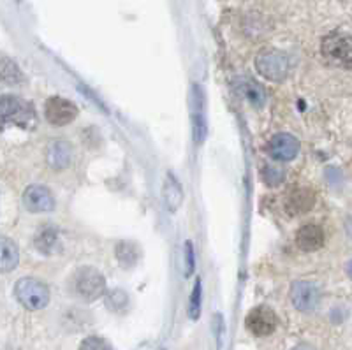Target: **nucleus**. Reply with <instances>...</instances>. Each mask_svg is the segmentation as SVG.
<instances>
[{"instance_id": "nucleus-7", "label": "nucleus", "mask_w": 352, "mask_h": 350, "mask_svg": "<svg viewBox=\"0 0 352 350\" xmlns=\"http://www.w3.org/2000/svg\"><path fill=\"white\" fill-rule=\"evenodd\" d=\"M292 307L300 311H312L316 310L319 305L320 292L317 289L316 283L307 282V280H298L291 285V292H289Z\"/></svg>"}, {"instance_id": "nucleus-9", "label": "nucleus", "mask_w": 352, "mask_h": 350, "mask_svg": "<svg viewBox=\"0 0 352 350\" xmlns=\"http://www.w3.org/2000/svg\"><path fill=\"white\" fill-rule=\"evenodd\" d=\"M23 204L30 213H46L55 208V197L43 185H30L23 192Z\"/></svg>"}, {"instance_id": "nucleus-8", "label": "nucleus", "mask_w": 352, "mask_h": 350, "mask_svg": "<svg viewBox=\"0 0 352 350\" xmlns=\"http://www.w3.org/2000/svg\"><path fill=\"white\" fill-rule=\"evenodd\" d=\"M44 116L52 125L62 127V125L71 124L72 120L78 116L76 104L64 97H52L44 104Z\"/></svg>"}, {"instance_id": "nucleus-19", "label": "nucleus", "mask_w": 352, "mask_h": 350, "mask_svg": "<svg viewBox=\"0 0 352 350\" xmlns=\"http://www.w3.org/2000/svg\"><path fill=\"white\" fill-rule=\"evenodd\" d=\"M241 90H243V96L247 97V100L252 106H263L264 100H266V92L261 85H257L252 80H245L241 85Z\"/></svg>"}, {"instance_id": "nucleus-22", "label": "nucleus", "mask_w": 352, "mask_h": 350, "mask_svg": "<svg viewBox=\"0 0 352 350\" xmlns=\"http://www.w3.org/2000/svg\"><path fill=\"white\" fill-rule=\"evenodd\" d=\"M188 315H190L192 320H197L201 315V280H197L196 285H194L190 305H188Z\"/></svg>"}, {"instance_id": "nucleus-3", "label": "nucleus", "mask_w": 352, "mask_h": 350, "mask_svg": "<svg viewBox=\"0 0 352 350\" xmlns=\"http://www.w3.org/2000/svg\"><path fill=\"white\" fill-rule=\"evenodd\" d=\"M256 69L263 78L270 81H284L289 74V56L284 52L275 48L263 50L259 55L256 56Z\"/></svg>"}, {"instance_id": "nucleus-1", "label": "nucleus", "mask_w": 352, "mask_h": 350, "mask_svg": "<svg viewBox=\"0 0 352 350\" xmlns=\"http://www.w3.org/2000/svg\"><path fill=\"white\" fill-rule=\"evenodd\" d=\"M9 125L25 129V131L36 129V108L16 96H2L0 97V131H4Z\"/></svg>"}, {"instance_id": "nucleus-24", "label": "nucleus", "mask_w": 352, "mask_h": 350, "mask_svg": "<svg viewBox=\"0 0 352 350\" xmlns=\"http://www.w3.org/2000/svg\"><path fill=\"white\" fill-rule=\"evenodd\" d=\"M222 331H224V322H222V317L217 315V324H215V336H217V349L222 347Z\"/></svg>"}, {"instance_id": "nucleus-14", "label": "nucleus", "mask_w": 352, "mask_h": 350, "mask_svg": "<svg viewBox=\"0 0 352 350\" xmlns=\"http://www.w3.org/2000/svg\"><path fill=\"white\" fill-rule=\"evenodd\" d=\"M162 195H164L166 208L171 213H175L182 206V203H184V188H182V185L178 184V179L173 175H168V178H166Z\"/></svg>"}, {"instance_id": "nucleus-5", "label": "nucleus", "mask_w": 352, "mask_h": 350, "mask_svg": "<svg viewBox=\"0 0 352 350\" xmlns=\"http://www.w3.org/2000/svg\"><path fill=\"white\" fill-rule=\"evenodd\" d=\"M72 285H74V292L85 301H96L106 291L104 276L94 267L78 270L76 275L72 276Z\"/></svg>"}, {"instance_id": "nucleus-26", "label": "nucleus", "mask_w": 352, "mask_h": 350, "mask_svg": "<svg viewBox=\"0 0 352 350\" xmlns=\"http://www.w3.org/2000/svg\"><path fill=\"white\" fill-rule=\"evenodd\" d=\"M291 350H314L312 347H308V345H298V347H294V349H291Z\"/></svg>"}, {"instance_id": "nucleus-2", "label": "nucleus", "mask_w": 352, "mask_h": 350, "mask_svg": "<svg viewBox=\"0 0 352 350\" xmlns=\"http://www.w3.org/2000/svg\"><path fill=\"white\" fill-rule=\"evenodd\" d=\"M320 52L322 56L328 60L331 65L336 67H351L352 62V44L351 36L344 30H333L322 39L320 44Z\"/></svg>"}, {"instance_id": "nucleus-13", "label": "nucleus", "mask_w": 352, "mask_h": 350, "mask_svg": "<svg viewBox=\"0 0 352 350\" xmlns=\"http://www.w3.org/2000/svg\"><path fill=\"white\" fill-rule=\"evenodd\" d=\"M20 252L16 243L9 238H0V273H11L18 266Z\"/></svg>"}, {"instance_id": "nucleus-17", "label": "nucleus", "mask_w": 352, "mask_h": 350, "mask_svg": "<svg viewBox=\"0 0 352 350\" xmlns=\"http://www.w3.org/2000/svg\"><path fill=\"white\" fill-rule=\"evenodd\" d=\"M116 259L124 267H134L140 261V248L132 241H122L116 247Z\"/></svg>"}, {"instance_id": "nucleus-18", "label": "nucleus", "mask_w": 352, "mask_h": 350, "mask_svg": "<svg viewBox=\"0 0 352 350\" xmlns=\"http://www.w3.org/2000/svg\"><path fill=\"white\" fill-rule=\"evenodd\" d=\"M21 80L23 76H21L20 67L8 56H0V83L16 85Z\"/></svg>"}, {"instance_id": "nucleus-21", "label": "nucleus", "mask_w": 352, "mask_h": 350, "mask_svg": "<svg viewBox=\"0 0 352 350\" xmlns=\"http://www.w3.org/2000/svg\"><path fill=\"white\" fill-rule=\"evenodd\" d=\"M127 303H129V298L124 291H113L111 294L108 296V299H106V305H108L109 310L113 311L125 310Z\"/></svg>"}, {"instance_id": "nucleus-11", "label": "nucleus", "mask_w": 352, "mask_h": 350, "mask_svg": "<svg viewBox=\"0 0 352 350\" xmlns=\"http://www.w3.org/2000/svg\"><path fill=\"white\" fill-rule=\"evenodd\" d=\"M314 204H316V194L312 188L296 187L289 192L287 199H285V210L291 217L305 215L312 210Z\"/></svg>"}, {"instance_id": "nucleus-6", "label": "nucleus", "mask_w": 352, "mask_h": 350, "mask_svg": "<svg viewBox=\"0 0 352 350\" xmlns=\"http://www.w3.org/2000/svg\"><path fill=\"white\" fill-rule=\"evenodd\" d=\"M276 326H278V317L270 307L252 308L245 318V327L248 329V333L259 336V338L275 333Z\"/></svg>"}, {"instance_id": "nucleus-15", "label": "nucleus", "mask_w": 352, "mask_h": 350, "mask_svg": "<svg viewBox=\"0 0 352 350\" xmlns=\"http://www.w3.org/2000/svg\"><path fill=\"white\" fill-rule=\"evenodd\" d=\"M48 162L53 169H64L71 162V148L64 141H53L48 146Z\"/></svg>"}, {"instance_id": "nucleus-10", "label": "nucleus", "mask_w": 352, "mask_h": 350, "mask_svg": "<svg viewBox=\"0 0 352 350\" xmlns=\"http://www.w3.org/2000/svg\"><path fill=\"white\" fill-rule=\"evenodd\" d=\"M270 155L275 160H280V162H289L294 157L298 155L300 151V143L294 135L287 134V132H280V134H275L270 141Z\"/></svg>"}, {"instance_id": "nucleus-12", "label": "nucleus", "mask_w": 352, "mask_h": 350, "mask_svg": "<svg viewBox=\"0 0 352 350\" xmlns=\"http://www.w3.org/2000/svg\"><path fill=\"white\" fill-rule=\"evenodd\" d=\"M296 245L303 252H316L324 245V232L316 223H307L296 232Z\"/></svg>"}, {"instance_id": "nucleus-16", "label": "nucleus", "mask_w": 352, "mask_h": 350, "mask_svg": "<svg viewBox=\"0 0 352 350\" xmlns=\"http://www.w3.org/2000/svg\"><path fill=\"white\" fill-rule=\"evenodd\" d=\"M36 248L44 255H50L58 247V232L53 227H43L36 234Z\"/></svg>"}, {"instance_id": "nucleus-25", "label": "nucleus", "mask_w": 352, "mask_h": 350, "mask_svg": "<svg viewBox=\"0 0 352 350\" xmlns=\"http://www.w3.org/2000/svg\"><path fill=\"white\" fill-rule=\"evenodd\" d=\"M187 275H190L194 271V248H192V243H187Z\"/></svg>"}, {"instance_id": "nucleus-23", "label": "nucleus", "mask_w": 352, "mask_h": 350, "mask_svg": "<svg viewBox=\"0 0 352 350\" xmlns=\"http://www.w3.org/2000/svg\"><path fill=\"white\" fill-rule=\"evenodd\" d=\"M78 350H113V347L106 342L104 338H99V336H88L81 342L80 349Z\"/></svg>"}, {"instance_id": "nucleus-20", "label": "nucleus", "mask_w": 352, "mask_h": 350, "mask_svg": "<svg viewBox=\"0 0 352 350\" xmlns=\"http://www.w3.org/2000/svg\"><path fill=\"white\" fill-rule=\"evenodd\" d=\"M263 179H264V184L270 185V187H278V185L285 179V173L282 171V169H278V167L268 166V167H264Z\"/></svg>"}, {"instance_id": "nucleus-4", "label": "nucleus", "mask_w": 352, "mask_h": 350, "mask_svg": "<svg viewBox=\"0 0 352 350\" xmlns=\"http://www.w3.org/2000/svg\"><path fill=\"white\" fill-rule=\"evenodd\" d=\"M18 303L27 310H43L50 303V289L36 278H20L14 285Z\"/></svg>"}]
</instances>
